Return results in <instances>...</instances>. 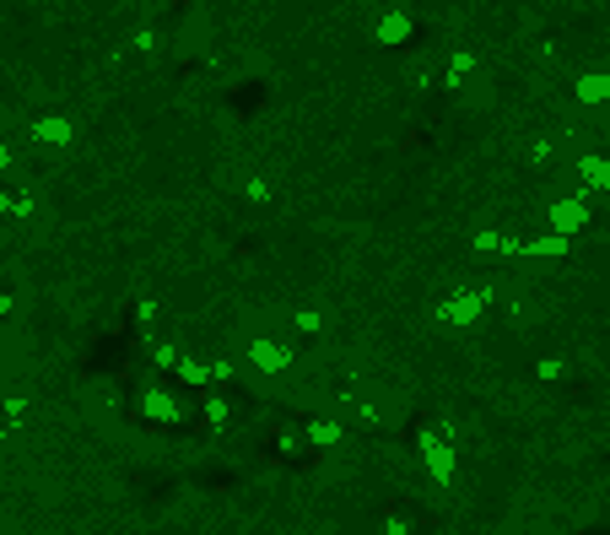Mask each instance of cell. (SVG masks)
Wrapping results in <instances>:
<instances>
[{"mask_svg":"<svg viewBox=\"0 0 610 535\" xmlns=\"http://www.w3.org/2000/svg\"><path fill=\"white\" fill-rule=\"evenodd\" d=\"M270 5L0 0V535H584L573 384L524 379L433 476L524 270L443 319L486 222L244 103Z\"/></svg>","mask_w":610,"mask_h":535,"instance_id":"obj_1","label":"cell"}]
</instances>
